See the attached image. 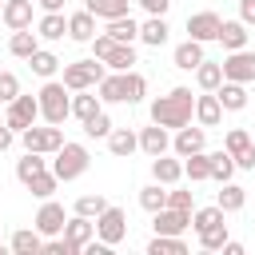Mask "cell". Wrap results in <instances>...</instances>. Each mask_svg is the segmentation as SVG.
Listing matches in <instances>:
<instances>
[{"label": "cell", "mask_w": 255, "mask_h": 255, "mask_svg": "<svg viewBox=\"0 0 255 255\" xmlns=\"http://www.w3.org/2000/svg\"><path fill=\"white\" fill-rule=\"evenodd\" d=\"M191 112H195V96L191 88H171L167 96H159L151 104V124H163V128H187L191 124Z\"/></svg>", "instance_id": "cell-1"}, {"label": "cell", "mask_w": 255, "mask_h": 255, "mask_svg": "<svg viewBox=\"0 0 255 255\" xmlns=\"http://www.w3.org/2000/svg\"><path fill=\"white\" fill-rule=\"evenodd\" d=\"M36 96H40V116H44L48 124H56V128H60V124L72 116V96H68L64 80H48Z\"/></svg>", "instance_id": "cell-2"}, {"label": "cell", "mask_w": 255, "mask_h": 255, "mask_svg": "<svg viewBox=\"0 0 255 255\" xmlns=\"http://www.w3.org/2000/svg\"><path fill=\"white\" fill-rule=\"evenodd\" d=\"M88 163H92L88 147H84V143H68V139H64V147H60V151H56V159H52V171H56V179H60V183H72V179H80V175L88 171Z\"/></svg>", "instance_id": "cell-3"}, {"label": "cell", "mask_w": 255, "mask_h": 255, "mask_svg": "<svg viewBox=\"0 0 255 255\" xmlns=\"http://www.w3.org/2000/svg\"><path fill=\"white\" fill-rule=\"evenodd\" d=\"M104 60H76V64H64V88L68 92H84V88H96L104 80Z\"/></svg>", "instance_id": "cell-4"}, {"label": "cell", "mask_w": 255, "mask_h": 255, "mask_svg": "<svg viewBox=\"0 0 255 255\" xmlns=\"http://www.w3.org/2000/svg\"><path fill=\"white\" fill-rule=\"evenodd\" d=\"M96 239L108 243V247H116V243L128 239V215H124V207H112V203H108V207L96 215Z\"/></svg>", "instance_id": "cell-5"}, {"label": "cell", "mask_w": 255, "mask_h": 255, "mask_svg": "<svg viewBox=\"0 0 255 255\" xmlns=\"http://www.w3.org/2000/svg\"><path fill=\"white\" fill-rule=\"evenodd\" d=\"M20 139H24V151H40V155H56L60 147H64V131L56 128V124H48V128H24L20 131Z\"/></svg>", "instance_id": "cell-6"}, {"label": "cell", "mask_w": 255, "mask_h": 255, "mask_svg": "<svg viewBox=\"0 0 255 255\" xmlns=\"http://www.w3.org/2000/svg\"><path fill=\"white\" fill-rule=\"evenodd\" d=\"M40 120V96H16L12 104H8V116H4V124L12 128V131H24V128H32Z\"/></svg>", "instance_id": "cell-7"}, {"label": "cell", "mask_w": 255, "mask_h": 255, "mask_svg": "<svg viewBox=\"0 0 255 255\" xmlns=\"http://www.w3.org/2000/svg\"><path fill=\"white\" fill-rule=\"evenodd\" d=\"M223 80H235V84H255V52L239 48L223 60Z\"/></svg>", "instance_id": "cell-8"}, {"label": "cell", "mask_w": 255, "mask_h": 255, "mask_svg": "<svg viewBox=\"0 0 255 255\" xmlns=\"http://www.w3.org/2000/svg\"><path fill=\"white\" fill-rule=\"evenodd\" d=\"M32 223H36V231H40V235H48V239H52V235H64V223H68V215H64V203H56V199H44V207L36 211V219H32Z\"/></svg>", "instance_id": "cell-9"}, {"label": "cell", "mask_w": 255, "mask_h": 255, "mask_svg": "<svg viewBox=\"0 0 255 255\" xmlns=\"http://www.w3.org/2000/svg\"><path fill=\"white\" fill-rule=\"evenodd\" d=\"M151 227L155 235H183L191 227V211H179V207H159L151 215Z\"/></svg>", "instance_id": "cell-10"}, {"label": "cell", "mask_w": 255, "mask_h": 255, "mask_svg": "<svg viewBox=\"0 0 255 255\" xmlns=\"http://www.w3.org/2000/svg\"><path fill=\"white\" fill-rule=\"evenodd\" d=\"M219 28H223V20H219L215 12H195V16H187V36L199 40V44L219 40Z\"/></svg>", "instance_id": "cell-11"}, {"label": "cell", "mask_w": 255, "mask_h": 255, "mask_svg": "<svg viewBox=\"0 0 255 255\" xmlns=\"http://www.w3.org/2000/svg\"><path fill=\"white\" fill-rule=\"evenodd\" d=\"M203 143H207V135H203V124L199 128H175V139H171V147H175V155L179 159H187V155H195V151H203Z\"/></svg>", "instance_id": "cell-12"}, {"label": "cell", "mask_w": 255, "mask_h": 255, "mask_svg": "<svg viewBox=\"0 0 255 255\" xmlns=\"http://www.w3.org/2000/svg\"><path fill=\"white\" fill-rule=\"evenodd\" d=\"M64 239H68L76 251H84V247L96 239V219H88V215H72V219L64 223Z\"/></svg>", "instance_id": "cell-13"}, {"label": "cell", "mask_w": 255, "mask_h": 255, "mask_svg": "<svg viewBox=\"0 0 255 255\" xmlns=\"http://www.w3.org/2000/svg\"><path fill=\"white\" fill-rule=\"evenodd\" d=\"M215 96H219V104H223V112H243V108H247V84H235V80H223V84L215 88Z\"/></svg>", "instance_id": "cell-14"}, {"label": "cell", "mask_w": 255, "mask_h": 255, "mask_svg": "<svg viewBox=\"0 0 255 255\" xmlns=\"http://www.w3.org/2000/svg\"><path fill=\"white\" fill-rule=\"evenodd\" d=\"M195 120H199L203 128H215V124L223 120V104H219V96H215V92L195 96Z\"/></svg>", "instance_id": "cell-15"}, {"label": "cell", "mask_w": 255, "mask_h": 255, "mask_svg": "<svg viewBox=\"0 0 255 255\" xmlns=\"http://www.w3.org/2000/svg\"><path fill=\"white\" fill-rule=\"evenodd\" d=\"M167 147H171V139H167V128H163V124H151V128H143V131H139V151H147L151 159H155V155H163Z\"/></svg>", "instance_id": "cell-16"}, {"label": "cell", "mask_w": 255, "mask_h": 255, "mask_svg": "<svg viewBox=\"0 0 255 255\" xmlns=\"http://www.w3.org/2000/svg\"><path fill=\"white\" fill-rule=\"evenodd\" d=\"M12 32H20V28H28L32 24V0H4V16H0Z\"/></svg>", "instance_id": "cell-17"}, {"label": "cell", "mask_w": 255, "mask_h": 255, "mask_svg": "<svg viewBox=\"0 0 255 255\" xmlns=\"http://www.w3.org/2000/svg\"><path fill=\"white\" fill-rule=\"evenodd\" d=\"M68 36L76 40V44H92V36H96V16L84 8V12H76V16H68Z\"/></svg>", "instance_id": "cell-18"}, {"label": "cell", "mask_w": 255, "mask_h": 255, "mask_svg": "<svg viewBox=\"0 0 255 255\" xmlns=\"http://www.w3.org/2000/svg\"><path fill=\"white\" fill-rule=\"evenodd\" d=\"M151 175H155L159 183H167V187H171V183H179V179H183V163H179V159H171V155L163 151V155H155V159H151Z\"/></svg>", "instance_id": "cell-19"}, {"label": "cell", "mask_w": 255, "mask_h": 255, "mask_svg": "<svg viewBox=\"0 0 255 255\" xmlns=\"http://www.w3.org/2000/svg\"><path fill=\"white\" fill-rule=\"evenodd\" d=\"M167 20L163 16H147L143 24H139V40L147 44V48H159V44H167Z\"/></svg>", "instance_id": "cell-20"}, {"label": "cell", "mask_w": 255, "mask_h": 255, "mask_svg": "<svg viewBox=\"0 0 255 255\" xmlns=\"http://www.w3.org/2000/svg\"><path fill=\"white\" fill-rule=\"evenodd\" d=\"M219 44H223L227 52L247 48V24H243V20H223V28H219Z\"/></svg>", "instance_id": "cell-21"}, {"label": "cell", "mask_w": 255, "mask_h": 255, "mask_svg": "<svg viewBox=\"0 0 255 255\" xmlns=\"http://www.w3.org/2000/svg\"><path fill=\"white\" fill-rule=\"evenodd\" d=\"M96 92H100V100H104V104H128V92H124V72L104 76V80L96 84Z\"/></svg>", "instance_id": "cell-22"}, {"label": "cell", "mask_w": 255, "mask_h": 255, "mask_svg": "<svg viewBox=\"0 0 255 255\" xmlns=\"http://www.w3.org/2000/svg\"><path fill=\"white\" fill-rule=\"evenodd\" d=\"M8 247H12L16 255H36V251H44V235H40L36 227H32V231H28V227H20V231L8 239Z\"/></svg>", "instance_id": "cell-23"}, {"label": "cell", "mask_w": 255, "mask_h": 255, "mask_svg": "<svg viewBox=\"0 0 255 255\" xmlns=\"http://www.w3.org/2000/svg\"><path fill=\"white\" fill-rule=\"evenodd\" d=\"M116 44H131V40H139V24L131 20V16H116V20H108V28H104Z\"/></svg>", "instance_id": "cell-24"}, {"label": "cell", "mask_w": 255, "mask_h": 255, "mask_svg": "<svg viewBox=\"0 0 255 255\" xmlns=\"http://www.w3.org/2000/svg\"><path fill=\"white\" fill-rule=\"evenodd\" d=\"M203 64V44L199 40H183L179 48H175V68H183V72H191V68H199Z\"/></svg>", "instance_id": "cell-25"}, {"label": "cell", "mask_w": 255, "mask_h": 255, "mask_svg": "<svg viewBox=\"0 0 255 255\" xmlns=\"http://www.w3.org/2000/svg\"><path fill=\"white\" fill-rule=\"evenodd\" d=\"M183 175H187L191 183L211 179V151H195V155H187V159H183Z\"/></svg>", "instance_id": "cell-26"}, {"label": "cell", "mask_w": 255, "mask_h": 255, "mask_svg": "<svg viewBox=\"0 0 255 255\" xmlns=\"http://www.w3.org/2000/svg\"><path fill=\"white\" fill-rule=\"evenodd\" d=\"M128 4H131V0H84V8H88L96 20H116V16H128Z\"/></svg>", "instance_id": "cell-27"}, {"label": "cell", "mask_w": 255, "mask_h": 255, "mask_svg": "<svg viewBox=\"0 0 255 255\" xmlns=\"http://www.w3.org/2000/svg\"><path fill=\"white\" fill-rule=\"evenodd\" d=\"M108 147H112V155H131V151L139 147V135H135L131 128H112Z\"/></svg>", "instance_id": "cell-28"}, {"label": "cell", "mask_w": 255, "mask_h": 255, "mask_svg": "<svg viewBox=\"0 0 255 255\" xmlns=\"http://www.w3.org/2000/svg\"><path fill=\"white\" fill-rule=\"evenodd\" d=\"M40 48V40H36V32H28V28H20V32H12V40H8V52L12 56H20V60H32V52Z\"/></svg>", "instance_id": "cell-29"}, {"label": "cell", "mask_w": 255, "mask_h": 255, "mask_svg": "<svg viewBox=\"0 0 255 255\" xmlns=\"http://www.w3.org/2000/svg\"><path fill=\"white\" fill-rule=\"evenodd\" d=\"M139 207H143V211H151V215H155L159 207H167V183H159V179H155V183H147V187L139 191Z\"/></svg>", "instance_id": "cell-30"}, {"label": "cell", "mask_w": 255, "mask_h": 255, "mask_svg": "<svg viewBox=\"0 0 255 255\" xmlns=\"http://www.w3.org/2000/svg\"><path fill=\"white\" fill-rule=\"evenodd\" d=\"M195 84H199L203 92H215V88L223 84V64H211V60H203V64L195 68Z\"/></svg>", "instance_id": "cell-31"}, {"label": "cell", "mask_w": 255, "mask_h": 255, "mask_svg": "<svg viewBox=\"0 0 255 255\" xmlns=\"http://www.w3.org/2000/svg\"><path fill=\"white\" fill-rule=\"evenodd\" d=\"M40 171H48V163H44V155H40V151H28L24 159H16V179H20L24 187H28V179H32V175H40Z\"/></svg>", "instance_id": "cell-32"}, {"label": "cell", "mask_w": 255, "mask_h": 255, "mask_svg": "<svg viewBox=\"0 0 255 255\" xmlns=\"http://www.w3.org/2000/svg\"><path fill=\"white\" fill-rule=\"evenodd\" d=\"M147 255H187V243L179 235H155L147 243Z\"/></svg>", "instance_id": "cell-33"}, {"label": "cell", "mask_w": 255, "mask_h": 255, "mask_svg": "<svg viewBox=\"0 0 255 255\" xmlns=\"http://www.w3.org/2000/svg\"><path fill=\"white\" fill-rule=\"evenodd\" d=\"M36 32H40L44 40H60V36L68 32V20H64V12H44V20L36 24Z\"/></svg>", "instance_id": "cell-34"}, {"label": "cell", "mask_w": 255, "mask_h": 255, "mask_svg": "<svg viewBox=\"0 0 255 255\" xmlns=\"http://www.w3.org/2000/svg\"><path fill=\"white\" fill-rule=\"evenodd\" d=\"M96 112H100V96H88V88L72 96V116H76L80 124H84V120H92Z\"/></svg>", "instance_id": "cell-35"}, {"label": "cell", "mask_w": 255, "mask_h": 255, "mask_svg": "<svg viewBox=\"0 0 255 255\" xmlns=\"http://www.w3.org/2000/svg\"><path fill=\"white\" fill-rule=\"evenodd\" d=\"M235 175V155L223 147V151H211V179H219V183H227Z\"/></svg>", "instance_id": "cell-36"}, {"label": "cell", "mask_w": 255, "mask_h": 255, "mask_svg": "<svg viewBox=\"0 0 255 255\" xmlns=\"http://www.w3.org/2000/svg\"><path fill=\"white\" fill-rule=\"evenodd\" d=\"M104 64H108L112 72H128V68L135 64V48H131V44H116V48L108 52V60H104Z\"/></svg>", "instance_id": "cell-37"}, {"label": "cell", "mask_w": 255, "mask_h": 255, "mask_svg": "<svg viewBox=\"0 0 255 255\" xmlns=\"http://www.w3.org/2000/svg\"><path fill=\"white\" fill-rule=\"evenodd\" d=\"M84 135H88V139H108V135H112V116L100 108L92 120H84Z\"/></svg>", "instance_id": "cell-38"}, {"label": "cell", "mask_w": 255, "mask_h": 255, "mask_svg": "<svg viewBox=\"0 0 255 255\" xmlns=\"http://www.w3.org/2000/svg\"><path fill=\"white\" fill-rule=\"evenodd\" d=\"M215 203H219V207H223V211H239V207H243V203H247V191H243V187H239V183H231V179H227V183H223V191H219V199H215Z\"/></svg>", "instance_id": "cell-39"}, {"label": "cell", "mask_w": 255, "mask_h": 255, "mask_svg": "<svg viewBox=\"0 0 255 255\" xmlns=\"http://www.w3.org/2000/svg\"><path fill=\"white\" fill-rule=\"evenodd\" d=\"M223 207L215 203V207H199V211H191V227H195V235L199 231H207V227H215V223H223Z\"/></svg>", "instance_id": "cell-40"}, {"label": "cell", "mask_w": 255, "mask_h": 255, "mask_svg": "<svg viewBox=\"0 0 255 255\" xmlns=\"http://www.w3.org/2000/svg\"><path fill=\"white\" fill-rule=\"evenodd\" d=\"M28 64H32V72H36V76H44V80H52V76H56V68H60V60H56L52 52H44V48H36Z\"/></svg>", "instance_id": "cell-41"}, {"label": "cell", "mask_w": 255, "mask_h": 255, "mask_svg": "<svg viewBox=\"0 0 255 255\" xmlns=\"http://www.w3.org/2000/svg\"><path fill=\"white\" fill-rule=\"evenodd\" d=\"M56 171H40V175H32L28 179V191L36 195V199H52V191H56Z\"/></svg>", "instance_id": "cell-42"}, {"label": "cell", "mask_w": 255, "mask_h": 255, "mask_svg": "<svg viewBox=\"0 0 255 255\" xmlns=\"http://www.w3.org/2000/svg\"><path fill=\"white\" fill-rule=\"evenodd\" d=\"M223 243H227V223H215V227L199 231V247L203 251H223Z\"/></svg>", "instance_id": "cell-43"}, {"label": "cell", "mask_w": 255, "mask_h": 255, "mask_svg": "<svg viewBox=\"0 0 255 255\" xmlns=\"http://www.w3.org/2000/svg\"><path fill=\"white\" fill-rule=\"evenodd\" d=\"M124 92H128V104H139L143 100V92H147V80L139 76V72H124Z\"/></svg>", "instance_id": "cell-44"}, {"label": "cell", "mask_w": 255, "mask_h": 255, "mask_svg": "<svg viewBox=\"0 0 255 255\" xmlns=\"http://www.w3.org/2000/svg\"><path fill=\"white\" fill-rule=\"evenodd\" d=\"M223 147H227V151L239 159V155H243V151H251L255 143H251V135H247L243 128H231V131H227V139H223Z\"/></svg>", "instance_id": "cell-45"}, {"label": "cell", "mask_w": 255, "mask_h": 255, "mask_svg": "<svg viewBox=\"0 0 255 255\" xmlns=\"http://www.w3.org/2000/svg\"><path fill=\"white\" fill-rule=\"evenodd\" d=\"M104 207H108V199H104V195L96 191V195H80L72 211H76V215H88V219H96V215H100Z\"/></svg>", "instance_id": "cell-46"}, {"label": "cell", "mask_w": 255, "mask_h": 255, "mask_svg": "<svg viewBox=\"0 0 255 255\" xmlns=\"http://www.w3.org/2000/svg\"><path fill=\"white\" fill-rule=\"evenodd\" d=\"M20 96V80H16V72H0V104H12Z\"/></svg>", "instance_id": "cell-47"}, {"label": "cell", "mask_w": 255, "mask_h": 255, "mask_svg": "<svg viewBox=\"0 0 255 255\" xmlns=\"http://www.w3.org/2000/svg\"><path fill=\"white\" fill-rule=\"evenodd\" d=\"M112 48H116V40H112L108 32H96V36H92V52H96V60H108Z\"/></svg>", "instance_id": "cell-48"}, {"label": "cell", "mask_w": 255, "mask_h": 255, "mask_svg": "<svg viewBox=\"0 0 255 255\" xmlns=\"http://www.w3.org/2000/svg\"><path fill=\"white\" fill-rule=\"evenodd\" d=\"M44 251H52V255H76V247H72L68 239H60V235H52V239L44 243Z\"/></svg>", "instance_id": "cell-49"}, {"label": "cell", "mask_w": 255, "mask_h": 255, "mask_svg": "<svg viewBox=\"0 0 255 255\" xmlns=\"http://www.w3.org/2000/svg\"><path fill=\"white\" fill-rule=\"evenodd\" d=\"M167 207H179V211H191V191H167Z\"/></svg>", "instance_id": "cell-50"}, {"label": "cell", "mask_w": 255, "mask_h": 255, "mask_svg": "<svg viewBox=\"0 0 255 255\" xmlns=\"http://www.w3.org/2000/svg\"><path fill=\"white\" fill-rule=\"evenodd\" d=\"M135 4H139V8H143V12H147V16H163V12H167V4H171V0H135Z\"/></svg>", "instance_id": "cell-51"}, {"label": "cell", "mask_w": 255, "mask_h": 255, "mask_svg": "<svg viewBox=\"0 0 255 255\" xmlns=\"http://www.w3.org/2000/svg\"><path fill=\"white\" fill-rule=\"evenodd\" d=\"M239 20L243 24H255V0H239Z\"/></svg>", "instance_id": "cell-52"}, {"label": "cell", "mask_w": 255, "mask_h": 255, "mask_svg": "<svg viewBox=\"0 0 255 255\" xmlns=\"http://www.w3.org/2000/svg\"><path fill=\"white\" fill-rule=\"evenodd\" d=\"M235 167H243V171H255V147H251V151H243V155L235 159Z\"/></svg>", "instance_id": "cell-53"}, {"label": "cell", "mask_w": 255, "mask_h": 255, "mask_svg": "<svg viewBox=\"0 0 255 255\" xmlns=\"http://www.w3.org/2000/svg\"><path fill=\"white\" fill-rule=\"evenodd\" d=\"M12 135H16V131H12L8 124H0V151H8V147H12Z\"/></svg>", "instance_id": "cell-54"}, {"label": "cell", "mask_w": 255, "mask_h": 255, "mask_svg": "<svg viewBox=\"0 0 255 255\" xmlns=\"http://www.w3.org/2000/svg\"><path fill=\"white\" fill-rule=\"evenodd\" d=\"M223 255H243V243H235V239H227V243H223Z\"/></svg>", "instance_id": "cell-55"}, {"label": "cell", "mask_w": 255, "mask_h": 255, "mask_svg": "<svg viewBox=\"0 0 255 255\" xmlns=\"http://www.w3.org/2000/svg\"><path fill=\"white\" fill-rule=\"evenodd\" d=\"M40 4H44V12H60L64 8V0H40Z\"/></svg>", "instance_id": "cell-56"}, {"label": "cell", "mask_w": 255, "mask_h": 255, "mask_svg": "<svg viewBox=\"0 0 255 255\" xmlns=\"http://www.w3.org/2000/svg\"><path fill=\"white\" fill-rule=\"evenodd\" d=\"M0 251H4V235H0Z\"/></svg>", "instance_id": "cell-57"}, {"label": "cell", "mask_w": 255, "mask_h": 255, "mask_svg": "<svg viewBox=\"0 0 255 255\" xmlns=\"http://www.w3.org/2000/svg\"><path fill=\"white\" fill-rule=\"evenodd\" d=\"M0 16H4V0H0Z\"/></svg>", "instance_id": "cell-58"}]
</instances>
